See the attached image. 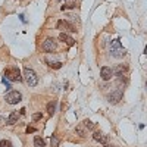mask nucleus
<instances>
[{"mask_svg":"<svg viewBox=\"0 0 147 147\" xmlns=\"http://www.w3.org/2000/svg\"><path fill=\"white\" fill-rule=\"evenodd\" d=\"M0 147H12V143L9 140H2L0 141Z\"/></svg>","mask_w":147,"mask_h":147,"instance_id":"obj_19","label":"nucleus"},{"mask_svg":"<svg viewBox=\"0 0 147 147\" xmlns=\"http://www.w3.org/2000/svg\"><path fill=\"white\" fill-rule=\"evenodd\" d=\"M122 99V88H118V90H115V91H112L109 96H107V100H109V103H112V105H116V103H119V100Z\"/></svg>","mask_w":147,"mask_h":147,"instance_id":"obj_5","label":"nucleus"},{"mask_svg":"<svg viewBox=\"0 0 147 147\" xmlns=\"http://www.w3.org/2000/svg\"><path fill=\"white\" fill-rule=\"evenodd\" d=\"M59 40H60V41H63V43H66L69 47L75 44V40H74L72 37H69L66 32H60V34H59Z\"/></svg>","mask_w":147,"mask_h":147,"instance_id":"obj_8","label":"nucleus"},{"mask_svg":"<svg viewBox=\"0 0 147 147\" xmlns=\"http://www.w3.org/2000/svg\"><path fill=\"white\" fill-rule=\"evenodd\" d=\"M109 52H110V56L112 57H124L127 55V50L121 46V41L116 38V40H112L109 43Z\"/></svg>","mask_w":147,"mask_h":147,"instance_id":"obj_1","label":"nucleus"},{"mask_svg":"<svg viewBox=\"0 0 147 147\" xmlns=\"http://www.w3.org/2000/svg\"><path fill=\"white\" fill-rule=\"evenodd\" d=\"M41 118H43V113H40V112H38V113H34V115H32V121H40Z\"/></svg>","mask_w":147,"mask_h":147,"instance_id":"obj_20","label":"nucleus"},{"mask_svg":"<svg viewBox=\"0 0 147 147\" xmlns=\"http://www.w3.org/2000/svg\"><path fill=\"white\" fill-rule=\"evenodd\" d=\"M5 77L9 80V81H21L22 77H21V72L18 68H9L5 71Z\"/></svg>","mask_w":147,"mask_h":147,"instance_id":"obj_3","label":"nucleus"},{"mask_svg":"<svg viewBox=\"0 0 147 147\" xmlns=\"http://www.w3.org/2000/svg\"><path fill=\"white\" fill-rule=\"evenodd\" d=\"M18 118H19L18 112H12V113L9 115V118L6 119V124H7V125H13V124H16Z\"/></svg>","mask_w":147,"mask_h":147,"instance_id":"obj_13","label":"nucleus"},{"mask_svg":"<svg viewBox=\"0 0 147 147\" xmlns=\"http://www.w3.org/2000/svg\"><path fill=\"white\" fill-rule=\"evenodd\" d=\"M57 30H62V31H71V32H75L77 30L74 28V25H71V24L65 19H60L57 22Z\"/></svg>","mask_w":147,"mask_h":147,"instance_id":"obj_7","label":"nucleus"},{"mask_svg":"<svg viewBox=\"0 0 147 147\" xmlns=\"http://www.w3.org/2000/svg\"><path fill=\"white\" fill-rule=\"evenodd\" d=\"M56 46L57 44H56L55 38H46L44 43H43V50L47 52V53H52V52L56 50Z\"/></svg>","mask_w":147,"mask_h":147,"instance_id":"obj_6","label":"nucleus"},{"mask_svg":"<svg viewBox=\"0 0 147 147\" xmlns=\"http://www.w3.org/2000/svg\"><path fill=\"white\" fill-rule=\"evenodd\" d=\"M5 99H6V102L9 105H16V103H19L22 100V96H21L19 91H10V93L6 94Z\"/></svg>","mask_w":147,"mask_h":147,"instance_id":"obj_4","label":"nucleus"},{"mask_svg":"<svg viewBox=\"0 0 147 147\" xmlns=\"http://www.w3.org/2000/svg\"><path fill=\"white\" fill-rule=\"evenodd\" d=\"M34 146H35V147H44V146H46V143H44V140H43L41 137L37 136V137L34 138Z\"/></svg>","mask_w":147,"mask_h":147,"instance_id":"obj_16","label":"nucleus"},{"mask_svg":"<svg viewBox=\"0 0 147 147\" xmlns=\"http://www.w3.org/2000/svg\"><path fill=\"white\" fill-rule=\"evenodd\" d=\"M30 132H35V128H32V127H28V128H27V134H30Z\"/></svg>","mask_w":147,"mask_h":147,"instance_id":"obj_22","label":"nucleus"},{"mask_svg":"<svg viewBox=\"0 0 147 147\" xmlns=\"http://www.w3.org/2000/svg\"><path fill=\"white\" fill-rule=\"evenodd\" d=\"M75 134L77 136H80V137H87V134H88V129L85 128L82 124H80L77 128H75Z\"/></svg>","mask_w":147,"mask_h":147,"instance_id":"obj_11","label":"nucleus"},{"mask_svg":"<svg viewBox=\"0 0 147 147\" xmlns=\"http://www.w3.org/2000/svg\"><path fill=\"white\" fill-rule=\"evenodd\" d=\"M100 74H102V78L105 81H109L110 78H112V75H113V74H112V68H109V66H103Z\"/></svg>","mask_w":147,"mask_h":147,"instance_id":"obj_9","label":"nucleus"},{"mask_svg":"<svg viewBox=\"0 0 147 147\" xmlns=\"http://www.w3.org/2000/svg\"><path fill=\"white\" fill-rule=\"evenodd\" d=\"M24 78H25V81H27V84L30 85V87H35V85L38 84V77H37V74L31 68L24 69Z\"/></svg>","mask_w":147,"mask_h":147,"instance_id":"obj_2","label":"nucleus"},{"mask_svg":"<svg viewBox=\"0 0 147 147\" xmlns=\"http://www.w3.org/2000/svg\"><path fill=\"white\" fill-rule=\"evenodd\" d=\"M93 138H94L96 141H99V143H106V141L109 140V137L105 136V134H102L100 131H96V132L93 134Z\"/></svg>","mask_w":147,"mask_h":147,"instance_id":"obj_10","label":"nucleus"},{"mask_svg":"<svg viewBox=\"0 0 147 147\" xmlns=\"http://www.w3.org/2000/svg\"><path fill=\"white\" fill-rule=\"evenodd\" d=\"M128 66L127 65H119L115 71H112V74H116V77H121V75H124V72H127Z\"/></svg>","mask_w":147,"mask_h":147,"instance_id":"obj_14","label":"nucleus"},{"mask_svg":"<svg viewBox=\"0 0 147 147\" xmlns=\"http://www.w3.org/2000/svg\"><path fill=\"white\" fill-rule=\"evenodd\" d=\"M75 5H77L75 0H65V5L62 6V10H65V9H72V7H75Z\"/></svg>","mask_w":147,"mask_h":147,"instance_id":"obj_15","label":"nucleus"},{"mask_svg":"<svg viewBox=\"0 0 147 147\" xmlns=\"http://www.w3.org/2000/svg\"><path fill=\"white\" fill-rule=\"evenodd\" d=\"M56 105H57L56 100H52V102L47 103V113H49V116H53V115H55V112H56Z\"/></svg>","mask_w":147,"mask_h":147,"instance_id":"obj_12","label":"nucleus"},{"mask_svg":"<svg viewBox=\"0 0 147 147\" xmlns=\"http://www.w3.org/2000/svg\"><path fill=\"white\" fill-rule=\"evenodd\" d=\"M50 144H52V147H59V140H57V137H52V140H50Z\"/></svg>","mask_w":147,"mask_h":147,"instance_id":"obj_18","label":"nucleus"},{"mask_svg":"<svg viewBox=\"0 0 147 147\" xmlns=\"http://www.w3.org/2000/svg\"><path fill=\"white\" fill-rule=\"evenodd\" d=\"M53 69H60V68H62V63H60V62H55V63H52L50 65Z\"/></svg>","mask_w":147,"mask_h":147,"instance_id":"obj_21","label":"nucleus"},{"mask_svg":"<svg viewBox=\"0 0 147 147\" xmlns=\"http://www.w3.org/2000/svg\"><path fill=\"white\" fill-rule=\"evenodd\" d=\"M82 125H84L85 128H87V129H93V128H94L93 122H91V121H88V119H85V121L82 122Z\"/></svg>","mask_w":147,"mask_h":147,"instance_id":"obj_17","label":"nucleus"},{"mask_svg":"<svg viewBox=\"0 0 147 147\" xmlns=\"http://www.w3.org/2000/svg\"><path fill=\"white\" fill-rule=\"evenodd\" d=\"M105 147H112V146H107V144H106V146H105Z\"/></svg>","mask_w":147,"mask_h":147,"instance_id":"obj_23","label":"nucleus"}]
</instances>
